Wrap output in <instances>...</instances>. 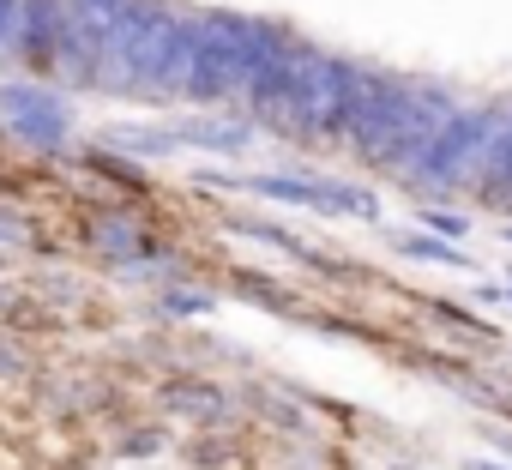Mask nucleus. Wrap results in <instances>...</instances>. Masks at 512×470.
I'll use <instances>...</instances> for the list:
<instances>
[{
  "instance_id": "1",
  "label": "nucleus",
  "mask_w": 512,
  "mask_h": 470,
  "mask_svg": "<svg viewBox=\"0 0 512 470\" xmlns=\"http://www.w3.org/2000/svg\"><path fill=\"white\" fill-rule=\"evenodd\" d=\"M464 103L440 85V79H404V73H386V67H362V85H356V109H350V151L368 163V169H392L404 175L410 157L458 115Z\"/></svg>"
},
{
  "instance_id": "2",
  "label": "nucleus",
  "mask_w": 512,
  "mask_h": 470,
  "mask_svg": "<svg viewBox=\"0 0 512 470\" xmlns=\"http://www.w3.org/2000/svg\"><path fill=\"white\" fill-rule=\"evenodd\" d=\"M296 37L272 19H247V13H199V43H193V79L187 97L193 103H229L247 97L253 73L272 55H284Z\"/></svg>"
},
{
  "instance_id": "3",
  "label": "nucleus",
  "mask_w": 512,
  "mask_h": 470,
  "mask_svg": "<svg viewBox=\"0 0 512 470\" xmlns=\"http://www.w3.org/2000/svg\"><path fill=\"white\" fill-rule=\"evenodd\" d=\"M500 115H506V103H464V109L410 157L404 181H410V187H434V193L470 187V175H476V163H482L494 127H500Z\"/></svg>"
},
{
  "instance_id": "4",
  "label": "nucleus",
  "mask_w": 512,
  "mask_h": 470,
  "mask_svg": "<svg viewBox=\"0 0 512 470\" xmlns=\"http://www.w3.org/2000/svg\"><path fill=\"white\" fill-rule=\"evenodd\" d=\"M193 43H199V19H181L175 7H151L139 43H133V91L151 97H187L193 79Z\"/></svg>"
},
{
  "instance_id": "5",
  "label": "nucleus",
  "mask_w": 512,
  "mask_h": 470,
  "mask_svg": "<svg viewBox=\"0 0 512 470\" xmlns=\"http://www.w3.org/2000/svg\"><path fill=\"white\" fill-rule=\"evenodd\" d=\"M356 85H362V61L308 49L302 67V109H296V139H344L350 109H356Z\"/></svg>"
},
{
  "instance_id": "6",
  "label": "nucleus",
  "mask_w": 512,
  "mask_h": 470,
  "mask_svg": "<svg viewBox=\"0 0 512 470\" xmlns=\"http://www.w3.org/2000/svg\"><path fill=\"white\" fill-rule=\"evenodd\" d=\"M0 115H7L13 139H25L31 151H61L67 133H73L67 97L37 85V79H7V85H0Z\"/></svg>"
},
{
  "instance_id": "7",
  "label": "nucleus",
  "mask_w": 512,
  "mask_h": 470,
  "mask_svg": "<svg viewBox=\"0 0 512 470\" xmlns=\"http://www.w3.org/2000/svg\"><path fill=\"white\" fill-rule=\"evenodd\" d=\"M308 49H314V43L296 37L284 55H272L260 73H253V85H247V109H253V121L272 127V133H284V139H296V109H302V67H308Z\"/></svg>"
},
{
  "instance_id": "8",
  "label": "nucleus",
  "mask_w": 512,
  "mask_h": 470,
  "mask_svg": "<svg viewBox=\"0 0 512 470\" xmlns=\"http://www.w3.org/2000/svg\"><path fill=\"white\" fill-rule=\"evenodd\" d=\"M61 31H67V0H25L19 61H31L37 73H55L61 67Z\"/></svg>"
},
{
  "instance_id": "9",
  "label": "nucleus",
  "mask_w": 512,
  "mask_h": 470,
  "mask_svg": "<svg viewBox=\"0 0 512 470\" xmlns=\"http://www.w3.org/2000/svg\"><path fill=\"white\" fill-rule=\"evenodd\" d=\"M392 248L404 254V260H422V266H452V272H464L470 266V254L458 248V242H446V235H392Z\"/></svg>"
},
{
  "instance_id": "10",
  "label": "nucleus",
  "mask_w": 512,
  "mask_h": 470,
  "mask_svg": "<svg viewBox=\"0 0 512 470\" xmlns=\"http://www.w3.org/2000/svg\"><path fill=\"white\" fill-rule=\"evenodd\" d=\"M175 133H181V145H199V151H247V139H253V127H235V121H187Z\"/></svg>"
},
{
  "instance_id": "11",
  "label": "nucleus",
  "mask_w": 512,
  "mask_h": 470,
  "mask_svg": "<svg viewBox=\"0 0 512 470\" xmlns=\"http://www.w3.org/2000/svg\"><path fill=\"white\" fill-rule=\"evenodd\" d=\"M169 404L187 410V416H199V422H217V416L229 410V398L211 392V386H169Z\"/></svg>"
},
{
  "instance_id": "12",
  "label": "nucleus",
  "mask_w": 512,
  "mask_h": 470,
  "mask_svg": "<svg viewBox=\"0 0 512 470\" xmlns=\"http://www.w3.org/2000/svg\"><path fill=\"white\" fill-rule=\"evenodd\" d=\"M109 145H121V151H145V157H163V151H181V133L169 127V133H145V127H115L109 133Z\"/></svg>"
},
{
  "instance_id": "13",
  "label": "nucleus",
  "mask_w": 512,
  "mask_h": 470,
  "mask_svg": "<svg viewBox=\"0 0 512 470\" xmlns=\"http://www.w3.org/2000/svg\"><path fill=\"white\" fill-rule=\"evenodd\" d=\"M235 229H241V235H253V242H266V248H278V254H290V260H320L308 242H296V235H284V229H272V223H247V217H241Z\"/></svg>"
},
{
  "instance_id": "14",
  "label": "nucleus",
  "mask_w": 512,
  "mask_h": 470,
  "mask_svg": "<svg viewBox=\"0 0 512 470\" xmlns=\"http://www.w3.org/2000/svg\"><path fill=\"white\" fill-rule=\"evenodd\" d=\"M37 242V229H31V217H19V211H0V260H13V254H25Z\"/></svg>"
},
{
  "instance_id": "15",
  "label": "nucleus",
  "mask_w": 512,
  "mask_h": 470,
  "mask_svg": "<svg viewBox=\"0 0 512 470\" xmlns=\"http://www.w3.org/2000/svg\"><path fill=\"white\" fill-rule=\"evenodd\" d=\"M97 242L109 248V254H145V235L127 223V217H103V229H97Z\"/></svg>"
},
{
  "instance_id": "16",
  "label": "nucleus",
  "mask_w": 512,
  "mask_h": 470,
  "mask_svg": "<svg viewBox=\"0 0 512 470\" xmlns=\"http://www.w3.org/2000/svg\"><path fill=\"white\" fill-rule=\"evenodd\" d=\"M19 43H25V0H7L0 7V61H19Z\"/></svg>"
},
{
  "instance_id": "17",
  "label": "nucleus",
  "mask_w": 512,
  "mask_h": 470,
  "mask_svg": "<svg viewBox=\"0 0 512 470\" xmlns=\"http://www.w3.org/2000/svg\"><path fill=\"white\" fill-rule=\"evenodd\" d=\"M416 223H428L434 235H446V242H464V235H470V223H464L458 211H446V205H428V211H422Z\"/></svg>"
},
{
  "instance_id": "18",
  "label": "nucleus",
  "mask_w": 512,
  "mask_h": 470,
  "mask_svg": "<svg viewBox=\"0 0 512 470\" xmlns=\"http://www.w3.org/2000/svg\"><path fill=\"white\" fill-rule=\"evenodd\" d=\"M163 314H211V296L205 290H169L163 296Z\"/></svg>"
},
{
  "instance_id": "19",
  "label": "nucleus",
  "mask_w": 512,
  "mask_h": 470,
  "mask_svg": "<svg viewBox=\"0 0 512 470\" xmlns=\"http://www.w3.org/2000/svg\"><path fill=\"white\" fill-rule=\"evenodd\" d=\"M470 470H506V464H488V458H476V464H470Z\"/></svg>"
},
{
  "instance_id": "20",
  "label": "nucleus",
  "mask_w": 512,
  "mask_h": 470,
  "mask_svg": "<svg viewBox=\"0 0 512 470\" xmlns=\"http://www.w3.org/2000/svg\"><path fill=\"white\" fill-rule=\"evenodd\" d=\"M500 235H506V242H512V223H506V229H500Z\"/></svg>"
}]
</instances>
